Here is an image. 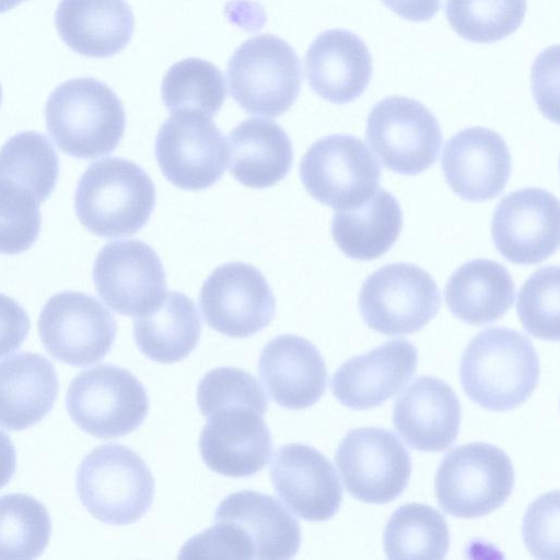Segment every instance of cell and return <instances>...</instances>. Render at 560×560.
Instances as JSON below:
<instances>
[{
    "mask_svg": "<svg viewBox=\"0 0 560 560\" xmlns=\"http://www.w3.org/2000/svg\"><path fill=\"white\" fill-rule=\"evenodd\" d=\"M301 545L298 520L273 497L243 490L225 497L214 524L190 538L179 558L283 560Z\"/></svg>",
    "mask_w": 560,
    "mask_h": 560,
    "instance_id": "1",
    "label": "cell"
},
{
    "mask_svg": "<svg viewBox=\"0 0 560 560\" xmlns=\"http://www.w3.org/2000/svg\"><path fill=\"white\" fill-rule=\"evenodd\" d=\"M539 359L530 340L506 327L480 331L460 360L466 395L492 411H506L526 401L539 382Z\"/></svg>",
    "mask_w": 560,
    "mask_h": 560,
    "instance_id": "2",
    "label": "cell"
},
{
    "mask_svg": "<svg viewBox=\"0 0 560 560\" xmlns=\"http://www.w3.org/2000/svg\"><path fill=\"white\" fill-rule=\"evenodd\" d=\"M155 201V187L147 172L121 158L92 163L74 194L79 221L91 233L105 238L137 233L149 221Z\"/></svg>",
    "mask_w": 560,
    "mask_h": 560,
    "instance_id": "3",
    "label": "cell"
},
{
    "mask_svg": "<svg viewBox=\"0 0 560 560\" xmlns=\"http://www.w3.org/2000/svg\"><path fill=\"white\" fill-rule=\"evenodd\" d=\"M45 118L57 147L78 159H95L113 152L126 126L119 97L93 78H77L58 85L47 100Z\"/></svg>",
    "mask_w": 560,
    "mask_h": 560,
    "instance_id": "4",
    "label": "cell"
},
{
    "mask_svg": "<svg viewBox=\"0 0 560 560\" xmlns=\"http://www.w3.org/2000/svg\"><path fill=\"white\" fill-rule=\"evenodd\" d=\"M75 485L89 513L112 525L138 521L154 497V478L144 460L114 443L95 447L82 459Z\"/></svg>",
    "mask_w": 560,
    "mask_h": 560,
    "instance_id": "5",
    "label": "cell"
},
{
    "mask_svg": "<svg viewBox=\"0 0 560 560\" xmlns=\"http://www.w3.org/2000/svg\"><path fill=\"white\" fill-rule=\"evenodd\" d=\"M233 100L248 114L278 117L296 101L302 66L282 38L261 34L241 44L228 63Z\"/></svg>",
    "mask_w": 560,
    "mask_h": 560,
    "instance_id": "6",
    "label": "cell"
},
{
    "mask_svg": "<svg viewBox=\"0 0 560 560\" xmlns=\"http://www.w3.org/2000/svg\"><path fill=\"white\" fill-rule=\"evenodd\" d=\"M513 486L510 457L501 448L482 442L453 448L442 459L435 476L440 506L463 518L485 516L499 509Z\"/></svg>",
    "mask_w": 560,
    "mask_h": 560,
    "instance_id": "7",
    "label": "cell"
},
{
    "mask_svg": "<svg viewBox=\"0 0 560 560\" xmlns=\"http://www.w3.org/2000/svg\"><path fill=\"white\" fill-rule=\"evenodd\" d=\"M66 406L80 429L107 440L129 434L142 424L149 411V397L132 373L101 364L71 381Z\"/></svg>",
    "mask_w": 560,
    "mask_h": 560,
    "instance_id": "8",
    "label": "cell"
},
{
    "mask_svg": "<svg viewBox=\"0 0 560 560\" xmlns=\"http://www.w3.org/2000/svg\"><path fill=\"white\" fill-rule=\"evenodd\" d=\"M441 296L433 278L408 262L381 267L362 283L359 307L364 323L387 335H406L424 327L439 312Z\"/></svg>",
    "mask_w": 560,
    "mask_h": 560,
    "instance_id": "9",
    "label": "cell"
},
{
    "mask_svg": "<svg viewBox=\"0 0 560 560\" xmlns=\"http://www.w3.org/2000/svg\"><path fill=\"white\" fill-rule=\"evenodd\" d=\"M300 176L315 200L346 210L363 203L375 192L381 167L361 139L338 133L310 147L301 161Z\"/></svg>",
    "mask_w": 560,
    "mask_h": 560,
    "instance_id": "10",
    "label": "cell"
},
{
    "mask_svg": "<svg viewBox=\"0 0 560 560\" xmlns=\"http://www.w3.org/2000/svg\"><path fill=\"white\" fill-rule=\"evenodd\" d=\"M365 138L386 168L417 175L433 165L443 136L423 104L406 96H388L372 107Z\"/></svg>",
    "mask_w": 560,
    "mask_h": 560,
    "instance_id": "11",
    "label": "cell"
},
{
    "mask_svg": "<svg viewBox=\"0 0 560 560\" xmlns=\"http://www.w3.org/2000/svg\"><path fill=\"white\" fill-rule=\"evenodd\" d=\"M335 460L346 489L355 499L374 504L395 500L408 486L411 459L401 441L381 428L349 431Z\"/></svg>",
    "mask_w": 560,
    "mask_h": 560,
    "instance_id": "12",
    "label": "cell"
},
{
    "mask_svg": "<svg viewBox=\"0 0 560 560\" xmlns=\"http://www.w3.org/2000/svg\"><path fill=\"white\" fill-rule=\"evenodd\" d=\"M38 332L51 357L68 365L88 366L108 353L117 325L113 314L94 296L65 291L44 305Z\"/></svg>",
    "mask_w": 560,
    "mask_h": 560,
    "instance_id": "13",
    "label": "cell"
},
{
    "mask_svg": "<svg viewBox=\"0 0 560 560\" xmlns=\"http://www.w3.org/2000/svg\"><path fill=\"white\" fill-rule=\"evenodd\" d=\"M226 141L210 117L176 113L160 127L155 158L165 178L186 190L212 186L224 174Z\"/></svg>",
    "mask_w": 560,
    "mask_h": 560,
    "instance_id": "14",
    "label": "cell"
},
{
    "mask_svg": "<svg viewBox=\"0 0 560 560\" xmlns=\"http://www.w3.org/2000/svg\"><path fill=\"white\" fill-rule=\"evenodd\" d=\"M93 281L101 299L125 316L151 313L166 294V276L158 254L138 240L103 246L94 261Z\"/></svg>",
    "mask_w": 560,
    "mask_h": 560,
    "instance_id": "15",
    "label": "cell"
},
{
    "mask_svg": "<svg viewBox=\"0 0 560 560\" xmlns=\"http://www.w3.org/2000/svg\"><path fill=\"white\" fill-rule=\"evenodd\" d=\"M267 409L232 402L207 410L199 438L202 460L214 472L243 478L260 471L272 453L271 433L264 421Z\"/></svg>",
    "mask_w": 560,
    "mask_h": 560,
    "instance_id": "16",
    "label": "cell"
},
{
    "mask_svg": "<svg viewBox=\"0 0 560 560\" xmlns=\"http://www.w3.org/2000/svg\"><path fill=\"white\" fill-rule=\"evenodd\" d=\"M199 304L209 327L233 338L262 330L273 318L276 300L264 275L246 262H228L206 279Z\"/></svg>",
    "mask_w": 560,
    "mask_h": 560,
    "instance_id": "17",
    "label": "cell"
},
{
    "mask_svg": "<svg viewBox=\"0 0 560 560\" xmlns=\"http://www.w3.org/2000/svg\"><path fill=\"white\" fill-rule=\"evenodd\" d=\"M559 201L542 188H524L497 206L492 240L512 264L533 265L552 255L559 244Z\"/></svg>",
    "mask_w": 560,
    "mask_h": 560,
    "instance_id": "18",
    "label": "cell"
},
{
    "mask_svg": "<svg viewBox=\"0 0 560 560\" xmlns=\"http://www.w3.org/2000/svg\"><path fill=\"white\" fill-rule=\"evenodd\" d=\"M270 478L279 498L303 520L327 521L340 508L342 487L336 470L310 445L281 446L271 463Z\"/></svg>",
    "mask_w": 560,
    "mask_h": 560,
    "instance_id": "19",
    "label": "cell"
},
{
    "mask_svg": "<svg viewBox=\"0 0 560 560\" xmlns=\"http://www.w3.org/2000/svg\"><path fill=\"white\" fill-rule=\"evenodd\" d=\"M511 168V154L504 139L485 127L458 131L443 149L442 171L446 183L467 201H487L499 196Z\"/></svg>",
    "mask_w": 560,
    "mask_h": 560,
    "instance_id": "20",
    "label": "cell"
},
{
    "mask_svg": "<svg viewBox=\"0 0 560 560\" xmlns=\"http://www.w3.org/2000/svg\"><path fill=\"white\" fill-rule=\"evenodd\" d=\"M418 351L407 339L389 340L347 360L335 372L330 387L345 406L370 409L396 395L417 370Z\"/></svg>",
    "mask_w": 560,
    "mask_h": 560,
    "instance_id": "21",
    "label": "cell"
},
{
    "mask_svg": "<svg viewBox=\"0 0 560 560\" xmlns=\"http://www.w3.org/2000/svg\"><path fill=\"white\" fill-rule=\"evenodd\" d=\"M462 408L452 387L433 376L416 378L397 397L393 423L412 448L441 452L456 440Z\"/></svg>",
    "mask_w": 560,
    "mask_h": 560,
    "instance_id": "22",
    "label": "cell"
},
{
    "mask_svg": "<svg viewBox=\"0 0 560 560\" xmlns=\"http://www.w3.org/2000/svg\"><path fill=\"white\" fill-rule=\"evenodd\" d=\"M258 372L270 397L287 409H304L319 400L327 369L318 349L296 335H280L261 350Z\"/></svg>",
    "mask_w": 560,
    "mask_h": 560,
    "instance_id": "23",
    "label": "cell"
},
{
    "mask_svg": "<svg viewBox=\"0 0 560 560\" xmlns=\"http://www.w3.org/2000/svg\"><path fill=\"white\" fill-rule=\"evenodd\" d=\"M311 89L334 104H347L361 96L372 78V57L354 33L332 28L320 33L305 55Z\"/></svg>",
    "mask_w": 560,
    "mask_h": 560,
    "instance_id": "24",
    "label": "cell"
},
{
    "mask_svg": "<svg viewBox=\"0 0 560 560\" xmlns=\"http://www.w3.org/2000/svg\"><path fill=\"white\" fill-rule=\"evenodd\" d=\"M55 24L61 39L75 52L107 58L129 44L135 19L125 0H61Z\"/></svg>",
    "mask_w": 560,
    "mask_h": 560,
    "instance_id": "25",
    "label": "cell"
},
{
    "mask_svg": "<svg viewBox=\"0 0 560 560\" xmlns=\"http://www.w3.org/2000/svg\"><path fill=\"white\" fill-rule=\"evenodd\" d=\"M58 395V376L45 357L22 352L0 362V425L27 429L51 410Z\"/></svg>",
    "mask_w": 560,
    "mask_h": 560,
    "instance_id": "26",
    "label": "cell"
},
{
    "mask_svg": "<svg viewBox=\"0 0 560 560\" xmlns=\"http://www.w3.org/2000/svg\"><path fill=\"white\" fill-rule=\"evenodd\" d=\"M230 172L249 188H267L283 179L292 166L287 132L275 121L248 118L229 135Z\"/></svg>",
    "mask_w": 560,
    "mask_h": 560,
    "instance_id": "27",
    "label": "cell"
},
{
    "mask_svg": "<svg viewBox=\"0 0 560 560\" xmlns=\"http://www.w3.org/2000/svg\"><path fill=\"white\" fill-rule=\"evenodd\" d=\"M444 295L454 316L469 325H486L502 317L514 302V283L501 264L472 259L450 277Z\"/></svg>",
    "mask_w": 560,
    "mask_h": 560,
    "instance_id": "28",
    "label": "cell"
},
{
    "mask_svg": "<svg viewBox=\"0 0 560 560\" xmlns=\"http://www.w3.org/2000/svg\"><path fill=\"white\" fill-rule=\"evenodd\" d=\"M401 226L402 213L397 199L378 187L363 203L337 210L332 218L331 234L346 256L373 260L394 245Z\"/></svg>",
    "mask_w": 560,
    "mask_h": 560,
    "instance_id": "29",
    "label": "cell"
},
{
    "mask_svg": "<svg viewBox=\"0 0 560 560\" xmlns=\"http://www.w3.org/2000/svg\"><path fill=\"white\" fill-rule=\"evenodd\" d=\"M201 335L198 310L187 295L166 292L151 313L133 322V338L139 350L152 361L170 364L186 358Z\"/></svg>",
    "mask_w": 560,
    "mask_h": 560,
    "instance_id": "30",
    "label": "cell"
},
{
    "mask_svg": "<svg viewBox=\"0 0 560 560\" xmlns=\"http://www.w3.org/2000/svg\"><path fill=\"white\" fill-rule=\"evenodd\" d=\"M386 557L396 559H443L450 548L444 516L423 503L399 506L383 534Z\"/></svg>",
    "mask_w": 560,
    "mask_h": 560,
    "instance_id": "31",
    "label": "cell"
},
{
    "mask_svg": "<svg viewBox=\"0 0 560 560\" xmlns=\"http://www.w3.org/2000/svg\"><path fill=\"white\" fill-rule=\"evenodd\" d=\"M58 176V155L39 132L22 131L0 149V180L20 188L39 203L50 196Z\"/></svg>",
    "mask_w": 560,
    "mask_h": 560,
    "instance_id": "32",
    "label": "cell"
},
{
    "mask_svg": "<svg viewBox=\"0 0 560 560\" xmlns=\"http://www.w3.org/2000/svg\"><path fill=\"white\" fill-rule=\"evenodd\" d=\"M162 100L172 113L217 114L226 97L225 79L213 63L187 58L174 63L161 86Z\"/></svg>",
    "mask_w": 560,
    "mask_h": 560,
    "instance_id": "33",
    "label": "cell"
},
{
    "mask_svg": "<svg viewBox=\"0 0 560 560\" xmlns=\"http://www.w3.org/2000/svg\"><path fill=\"white\" fill-rule=\"evenodd\" d=\"M50 534V516L37 499L24 493L0 497V559L37 558Z\"/></svg>",
    "mask_w": 560,
    "mask_h": 560,
    "instance_id": "34",
    "label": "cell"
},
{
    "mask_svg": "<svg viewBox=\"0 0 560 560\" xmlns=\"http://www.w3.org/2000/svg\"><path fill=\"white\" fill-rule=\"evenodd\" d=\"M526 0H446L452 28L472 43H494L514 33L526 13Z\"/></svg>",
    "mask_w": 560,
    "mask_h": 560,
    "instance_id": "35",
    "label": "cell"
},
{
    "mask_svg": "<svg viewBox=\"0 0 560 560\" xmlns=\"http://www.w3.org/2000/svg\"><path fill=\"white\" fill-rule=\"evenodd\" d=\"M523 327L532 336L559 340V268L546 266L535 271L522 285L516 302Z\"/></svg>",
    "mask_w": 560,
    "mask_h": 560,
    "instance_id": "36",
    "label": "cell"
},
{
    "mask_svg": "<svg viewBox=\"0 0 560 560\" xmlns=\"http://www.w3.org/2000/svg\"><path fill=\"white\" fill-rule=\"evenodd\" d=\"M39 202L20 188L0 180V254L27 250L42 225Z\"/></svg>",
    "mask_w": 560,
    "mask_h": 560,
    "instance_id": "37",
    "label": "cell"
},
{
    "mask_svg": "<svg viewBox=\"0 0 560 560\" xmlns=\"http://www.w3.org/2000/svg\"><path fill=\"white\" fill-rule=\"evenodd\" d=\"M559 493L548 492L528 508L523 521V539L538 559H556L559 542Z\"/></svg>",
    "mask_w": 560,
    "mask_h": 560,
    "instance_id": "38",
    "label": "cell"
},
{
    "mask_svg": "<svg viewBox=\"0 0 560 560\" xmlns=\"http://www.w3.org/2000/svg\"><path fill=\"white\" fill-rule=\"evenodd\" d=\"M30 328L25 310L14 299L0 293V359L21 347Z\"/></svg>",
    "mask_w": 560,
    "mask_h": 560,
    "instance_id": "39",
    "label": "cell"
},
{
    "mask_svg": "<svg viewBox=\"0 0 560 560\" xmlns=\"http://www.w3.org/2000/svg\"><path fill=\"white\" fill-rule=\"evenodd\" d=\"M402 19L422 22L433 18L440 10L441 0H381Z\"/></svg>",
    "mask_w": 560,
    "mask_h": 560,
    "instance_id": "40",
    "label": "cell"
},
{
    "mask_svg": "<svg viewBox=\"0 0 560 560\" xmlns=\"http://www.w3.org/2000/svg\"><path fill=\"white\" fill-rule=\"evenodd\" d=\"M15 466L14 445L8 434L0 429V489L11 480Z\"/></svg>",
    "mask_w": 560,
    "mask_h": 560,
    "instance_id": "41",
    "label": "cell"
},
{
    "mask_svg": "<svg viewBox=\"0 0 560 560\" xmlns=\"http://www.w3.org/2000/svg\"><path fill=\"white\" fill-rule=\"evenodd\" d=\"M24 0H0V13L7 12Z\"/></svg>",
    "mask_w": 560,
    "mask_h": 560,
    "instance_id": "42",
    "label": "cell"
},
{
    "mask_svg": "<svg viewBox=\"0 0 560 560\" xmlns=\"http://www.w3.org/2000/svg\"><path fill=\"white\" fill-rule=\"evenodd\" d=\"M2 92H1V85H0V103H1Z\"/></svg>",
    "mask_w": 560,
    "mask_h": 560,
    "instance_id": "43",
    "label": "cell"
}]
</instances>
